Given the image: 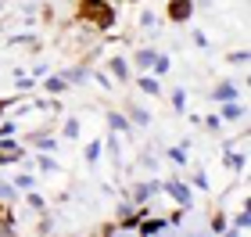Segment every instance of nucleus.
Instances as JSON below:
<instances>
[{
  "label": "nucleus",
  "mask_w": 251,
  "mask_h": 237,
  "mask_svg": "<svg viewBox=\"0 0 251 237\" xmlns=\"http://www.w3.org/2000/svg\"><path fill=\"white\" fill-rule=\"evenodd\" d=\"M79 18L97 29H111L115 26V7H111V0H79Z\"/></svg>",
  "instance_id": "f257e3e1"
},
{
  "label": "nucleus",
  "mask_w": 251,
  "mask_h": 237,
  "mask_svg": "<svg viewBox=\"0 0 251 237\" xmlns=\"http://www.w3.org/2000/svg\"><path fill=\"white\" fill-rule=\"evenodd\" d=\"M201 126H204V130H212V133H219V130H223V119L212 111V115H204V119H201Z\"/></svg>",
  "instance_id": "473e14b6"
},
{
  "label": "nucleus",
  "mask_w": 251,
  "mask_h": 237,
  "mask_svg": "<svg viewBox=\"0 0 251 237\" xmlns=\"http://www.w3.org/2000/svg\"><path fill=\"white\" fill-rule=\"evenodd\" d=\"M18 133V119H0V137H11Z\"/></svg>",
  "instance_id": "72a5a7b5"
},
{
  "label": "nucleus",
  "mask_w": 251,
  "mask_h": 237,
  "mask_svg": "<svg viewBox=\"0 0 251 237\" xmlns=\"http://www.w3.org/2000/svg\"><path fill=\"white\" fill-rule=\"evenodd\" d=\"M251 230V209L241 205V212L233 216V230H226V234H248Z\"/></svg>",
  "instance_id": "f3484780"
},
{
  "label": "nucleus",
  "mask_w": 251,
  "mask_h": 237,
  "mask_svg": "<svg viewBox=\"0 0 251 237\" xmlns=\"http://www.w3.org/2000/svg\"><path fill=\"white\" fill-rule=\"evenodd\" d=\"M32 148H36V151H58V137L40 133V137H32Z\"/></svg>",
  "instance_id": "393cba45"
},
{
  "label": "nucleus",
  "mask_w": 251,
  "mask_h": 237,
  "mask_svg": "<svg viewBox=\"0 0 251 237\" xmlns=\"http://www.w3.org/2000/svg\"><path fill=\"white\" fill-rule=\"evenodd\" d=\"M0 234H15V216L7 212V201H0Z\"/></svg>",
  "instance_id": "cd10ccee"
},
{
  "label": "nucleus",
  "mask_w": 251,
  "mask_h": 237,
  "mask_svg": "<svg viewBox=\"0 0 251 237\" xmlns=\"http://www.w3.org/2000/svg\"><path fill=\"white\" fill-rule=\"evenodd\" d=\"M54 230H58V227H54V219H43L36 227V234H54Z\"/></svg>",
  "instance_id": "37998d69"
},
{
  "label": "nucleus",
  "mask_w": 251,
  "mask_h": 237,
  "mask_svg": "<svg viewBox=\"0 0 251 237\" xmlns=\"http://www.w3.org/2000/svg\"><path fill=\"white\" fill-rule=\"evenodd\" d=\"M226 61H230V65H248V51H233V54H226Z\"/></svg>",
  "instance_id": "4c0bfd02"
},
{
  "label": "nucleus",
  "mask_w": 251,
  "mask_h": 237,
  "mask_svg": "<svg viewBox=\"0 0 251 237\" xmlns=\"http://www.w3.org/2000/svg\"><path fill=\"white\" fill-rule=\"evenodd\" d=\"M100 155H104V140H90V144H86V151H83L86 165H97V162H100Z\"/></svg>",
  "instance_id": "412c9836"
},
{
  "label": "nucleus",
  "mask_w": 251,
  "mask_h": 237,
  "mask_svg": "<svg viewBox=\"0 0 251 237\" xmlns=\"http://www.w3.org/2000/svg\"><path fill=\"white\" fill-rule=\"evenodd\" d=\"M136 26H140V29H147V32H151V29H158V15H154V11H151V7H144V11H140V15H136Z\"/></svg>",
  "instance_id": "a878e982"
},
{
  "label": "nucleus",
  "mask_w": 251,
  "mask_h": 237,
  "mask_svg": "<svg viewBox=\"0 0 251 237\" xmlns=\"http://www.w3.org/2000/svg\"><path fill=\"white\" fill-rule=\"evenodd\" d=\"M40 86H43V94H50V97H61L65 90H72V86L65 83V76H61V72H47Z\"/></svg>",
  "instance_id": "9d476101"
},
{
  "label": "nucleus",
  "mask_w": 251,
  "mask_h": 237,
  "mask_svg": "<svg viewBox=\"0 0 251 237\" xmlns=\"http://www.w3.org/2000/svg\"><path fill=\"white\" fill-rule=\"evenodd\" d=\"M65 83L68 86H86V79H90V65H72V69H65Z\"/></svg>",
  "instance_id": "dca6fc26"
},
{
  "label": "nucleus",
  "mask_w": 251,
  "mask_h": 237,
  "mask_svg": "<svg viewBox=\"0 0 251 237\" xmlns=\"http://www.w3.org/2000/svg\"><path fill=\"white\" fill-rule=\"evenodd\" d=\"M223 122H244L248 119V108L241 105V97L237 101H219V111H215Z\"/></svg>",
  "instance_id": "39448f33"
},
{
  "label": "nucleus",
  "mask_w": 251,
  "mask_h": 237,
  "mask_svg": "<svg viewBox=\"0 0 251 237\" xmlns=\"http://www.w3.org/2000/svg\"><path fill=\"white\" fill-rule=\"evenodd\" d=\"M79 130H83V126H79V115H68L61 122V137L65 140H79Z\"/></svg>",
  "instance_id": "4be33fe9"
},
{
  "label": "nucleus",
  "mask_w": 251,
  "mask_h": 237,
  "mask_svg": "<svg viewBox=\"0 0 251 237\" xmlns=\"http://www.w3.org/2000/svg\"><path fill=\"white\" fill-rule=\"evenodd\" d=\"M90 76H94V79H97V86H104V90H111V86H115L108 72H90Z\"/></svg>",
  "instance_id": "58836bf2"
},
{
  "label": "nucleus",
  "mask_w": 251,
  "mask_h": 237,
  "mask_svg": "<svg viewBox=\"0 0 251 237\" xmlns=\"http://www.w3.org/2000/svg\"><path fill=\"white\" fill-rule=\"evenodd\" d=\"M140 162H144L147 169H158V158H154L151 151H144V155H140Z\"/></svg>",
  "instance_id": "79ce46f5"
},
{
  "label": "nucleus",
  "mask_w": 251,
  "mask_h": 237,
  "mask_svg": "<svg viewBox=\"0 0 251 237\" xmlns=\"http://www.w3.org/2000/svg\"><path fill=\"white\" fill-rule=\"evenodd\" d=\"M154 194H162V180H144V184L133 187V201L140 205V201H151Z\"/></svg>",
  "instance_id": "9b49d317"
},
{
  "label": "nucleus",
  "mask_w": 251,
  "mask_h": 237,
  "mask_svg": "<svg viewBox=\"0 0 251 237\" xmlns=\"http://www.w3.org/2000/svg\"><path fill=\"white\" fill-rule=\"evenodd\" d=\"M165 230H173V227H169V219H162V216H144L140 227H136L140 237H154V234H165Z\"/></svg>",
  "instance_id": "6e6552de"
},
{
  "label": "nucleus",
  "mask_w": 251,
  "mask_h": 237,
  "mask_svg": "<svg viewBox=\"0 0 251 237\" xmlns=\"http://www.w3.org/2000/svg\"><path fill=\"white\" fill-rule=\"evenodd\" d=\"M47 72H50V65H47V61H36V65H32V76H36V79H43Z\"/></svg>",
  "instance_id": "a19ab883"
},
{
  "label": "nucleus",
  "mask_w": 251,
  "mask_h": 237,
  "mask_svg": "<svg viewBox=\"0 0 251 237\" xmlns=\"http://www.w3.org/2000/svg\"><path fill=\"white\" fill-rule=\"evenodd\" d=\"M11 184H15L18 194H25V190L36 187V176H32V173H15V180H11Z\"/></svg>",
  "instance_id": "b1692460"
},
{
  "label": "nucleus",
  "mask_w": 251,
  "mask_h": 237,
  "mask_svg": "<svg viewBox=\"0 0 251 237\" xmlns=\"http://www.w3.org/2000/svg\"><path fill=\"white\" fill-rule=\"evenodd\" d=\"M136 86H140L147 97H162V79L151 76V72H136Z\"/></svg>",
  "instance_id": "ddd939ff"
},
{
  "label": "nucleus",
  "mask_w": 251,
  "mask_h": 237,
  "mask_svg": "<svg viewBox=\"0 0 251 237\" xmlns=\"http://www.w3.org/2000/svg\"><path fill=\"white\" fill-rule=\"evenodd\" d=\"M237 97H241V86L230 83V79H223V83L212 86V101H237Z\"/></svg>",
  "instance_id": "4468645a"
},
{
  "label": "nucleus",
  "mask_w": 251,
  "mask_h": 237,
  "mask_svg": "<svg viewBox=\"0 0 251 237\" xmlns=\"http://www.w3.org/2000/svg\"><path fill=\"white\" fill-rule=\"evenodd\" d=\"M4 7H7V0H0V15H4Z\"/></svg>",
  "instance_id": "c03bdc74"
},
{
  "label": "nucleus",
  "mask_w": 251,
  "mask_h": 237,
  "mask_svg": "<svg viewBox=\"0 0 251 237\" xmlns=\"http://www.w3.org/2000/svg\"><path fill=\"white\" fill-rule=\"evenodd\" d=\"M25 205H29L32 212H47V198H43L40 190L32 187V190H25Z\"/></svg>",
  "instance_id": "5701e85b"
},
{
  "label": "nucleus",
  "mask_w": 251,
  "mask_h": 237,
  "mask_svg": "<svg viewBox=\"0 0 251 237\" xmlns=\"http://www.w3.org/2000/svg\"><path fill=\"white\" fill-rule=\"evenodd\" d=\"M162 194H169V198H173L179 209H187V212H190L194 205H198V198H194V187L187 184V180H179V176H169V180H162Z\"/></svg>",
  "instance_id": "f03ea898"
},
{
  "label": "nucleus",
  "mask_w": 251,
  "mask_h": 237,
  "mask_svg": "<svg viewBox=\"0 0 251 237\" xmlns=\"http://www.w3.org/2000/svg\"><path fill=\"white\" fill-rule=\"evenodd\" d=\"M183 216H187V209H179V205H176V212L169 216V227H173V230H176V227H183Z\"/></svg>",
  "instance_id": "e433bc0d"
},
{
  "label": "nucleus",
  "mask_w": 251,
  "mask_h": 237,
  "mask_svg": "<svg viewBox=\"0 0 251 237\" xmlns=\"http://www.w3.org/2000/svg\"><path fill=\"white\" fill-rule=\"evenodd\" d=\"M40 83H36V76H22L18 72V79H15V90H18V94H29V90H36Z\"/></svg>",
  "instance_id": "c756f323"
},
{
  "label": "nucleus",
  "mask_w": 251,
  "mask_h": 237,
  "mask_svg": "<svg viewBox=\"0 0 251 237\" xmlns=\"http://www.w3.org/2000/svg\"><path fill=\"white\" fill-rule=\"evenodd\" d=\"M15 198H18L15 184H11V180H0V201H7V205H11V201H15Z\"/></svg>",
  "instance_id": "7c9ffc66"
},
{
  "label": "nucleus",
  "mask_w": 251,
  "mask_h": 237,
  "mask_svg": "<svg viewBox=\"0 0 251 237\" xmlns=\"http://www.w3.org/2000/svg\"><path fill=\"white\" fill-rule=\"evenodd\" d=\"M126 119L133 122V130H147V126H151V111L140 108V105H129V108H126Z\"/></svg>",
  "instance_id": "2eb2a0df"
},
{
  "label": "nucleus",
  "mask_w": 251,
  "mask_h": 237,
  "mask_svg": "<svg viewBox=\"0 0 251 237\" xmlns=\"http://www.w3.org/2000/svg\"><path fill=\"white\" fill-rule=\"evenodd\" d=\"M154 47H140V51H136L133 54V65H136V72H147V69H151V61H154Z\"/></svg>",
  "instance_id": "a211bd4d"
},
{
  "label": "nucleus",
  "mask_w": 251,
  "mask_h": 237,
  "mask_svg": "<svg viewBox=\"0 0 251 237\" xmlns=\"http://www.w3.org/2000/svg\"><path fill=\"white\" fill-rule=\"evenodd\" d=\"M169 101H173V111H176V115H183V111H187V90H183V86H176L173 94H169Z\"/></svg>",
  "instance_id": "bb28decb"
},
{
  "label": "nucleus",
  "mask_w": 251,
  "mask_h": 237,
  "mask_svg": "<svg viewBox=\"0 0 251 237\" xmlns=\"http://www.w3.org/2000/svg\"><path fill=\"white\" fill-rule=\"evenodd\" d=\"M108 76L115 79V83H129L133 79V65L122 58V54H111L108 58Z\"/></svg>",
  "instance_id": "423d86ee"
},
{
  "label": "nucleus",
  "mask_w": 251,
  "mask_h": 237,
  "mask_svg": "<svg viewBox=\"0 0 251 237\" xmlns=\"http://www.w3.org/2000/svg\"><path fill=\"white\" fill-rule=\"evenodd\" d=\"M32 4H40V0H32Z\"/></svg>",
  "instance_id": "a18cd8bd"
},
{
  "label": "nucleus",
  "mask_w": 251,
  "mask_h": 237,
  "mask_svg": "<svg viewBox=\"0 0 251 237\" xmlns=\"http://www.w3.org/2000/svg\"><path fill=\"white\" fill-rule=\"evenodd\" d=\"M169 69H173V58H169V54H154V61H151V69H147V72L162 79V76H169Z\"/></svg>",
  "instance_id": "aec40b11"
},
{
  "label": "nucleus",
  "mask_w": 251,
  "mask_h": 237,
  "mask_svg": "<svg viewBox=\"0 0 251 237\" xmlns=\"http://www.w3.org/2000/svg\"><path fill=\"white\" fill-rule=\"evenodd\" d=\"M223 165L230 169L233 176H244V169H248V151H233L230 144L223 148Z\"/></svg>",
  "instance_id": "0eeeda50"
},
{
  "label": "nucleus",
  "mask_w": 251,
  "mask_h": 237,
  "mask_svg": "<svg viewBox=\"0 0 251 237\" xmlns=\"http://www.w3.org/2000/svg\"><path fill=\"white\" fill-rule=\"evenodd\" d=\"M187 184H190L194 190H208V187H212V184H208V173H201V169H198V173H194V176L187 180Z\"/></svg>",
  "instance_id": "2f4dec72"
},
{
  "label": "nucleus",
  "mask_w": 251,
  "mask_h": 237,
  "mask_svg": "<svg viewBox=\"0 0 251 237\" xmlns=\"http://www.w3.org/2000/svg\"><path fill=\"white\" fill-rule=\"evenodd\" d=\"M208 230H212V234H226V230H230V223H226V216H223V212L212 219V227H208Z\"/></svg>",
  "instance_id": "f704fd0d"
},
{
  "label": "nucleus",
  "mask_w": 251,
  "mask_h": 237,
  "mask_svg": "<svg viewBox=\"0 0 251 237\" xmlns=\"http://www.w3.org/2000/svg\"><path fill=\"white\" fill-rule=\"evenodd\" d=\"M190 40H194V47H208V36H204L201 29H194V32H190Z\"/></svg>",
  "instance_id": "ea45409f"
},
{
  "label": "nucleus",
  "mask_w": 251,
  "mask_h": 237,
  "mask_svg": "<svg viewBox=\"0 0 251 237\" xmlns=\"http://www.w3.org/2000/svg\"><path fill=\"white\" fill-rule=\"evenodd\" d=\"M11 43H25V47H36V36H32V32H15V36H11Z\"/></svg>",
  "instance_id": "c9c22d12"
},
{
  "label": "nucleus",
  "mask_w": 251,
  "mask_h": 237,
  "mask_svg": "<svg viewBox=\"0 0 251 237\" xmlns=\"http://www.w3.org/2000/svg\"><path fill=\"white\" fill-rule=\"evenodd\" d=\"M165 158H169L173 165H187V148H183V144H176V148H165Z\"/></svg>",
  "instance_id": "c85d7f7f"
},
{
  "label": "nucleus",
  "mask_w": 251,
  "mask_h": 237,
  "mask_svg": "<svg viewBox=\"0 0 251 237\" xmlns=\"http://www.w3.org/2000/svg\"><path fill=\"white\" fill-rule=\"evenodd\" d=\"M32 162H36V169H40L43 176H54V173H61V162H58V158H54L50 151H36V155H32Z\"/></svg>",
  "instance_id": "f8f14e48"
},
{
  "label": "nucleus",
  "mask_w": 251,
  "mask_h": 237,
  "mask_svg": "<svg viewBox=\"0 0 251 237\" xmlns=\"http://www.w3.org/2000/svg\"><path fill=\"white\" fill-rule=\"evenodd\" d=\"M108 130L111 133H119V137H133V122L126 119V111H108Z\"/></svg>",
  "instance_id": "1a4fd4ad"
},
{
  "label": "nucleus",
  "mask_w": 251,
  "mask_h": 237,
  "mask_svg": "<svg viewBox=\"0 0 251 237\" xmlns=\"http://www.w3.org/2000/svg\"><path fill=\"white\" fill-rule=\"evenodd\" d=\"M25 140H15L11 137H0V165H15V162H25Z\"/></svg>",
  "instance_id": "7ed1b4c3"
},
{
  "label": "nucleus",
  "mask_w": 251,
  "mask_h": 237,
  "mask_svg": "<svg viewBox=\"0 0 251 237\" xmlns=\"http://www.w3.org/2000/svg\"><path fill=\"white\" fill-rule=\"evenodd\" d=\"M194 7H198V0H169L165 4V18L173 22V26H187L194 18Z\"/></svg>",
  "instance_id": "20e7f679"
},
{
  "label": "nucleus",
  "mask_w": 251,
  "mask_h": 237,
  "mask_svg": "<svg viewBox=\"0 0 251 237\" xmlns=\"http://www.w3.org/2000/svg\"><path fill=\"white\" fill-rule=\"evenodd\" d=\"M29 105H32V111H54V115H58V111H61V101L58 97H36V101H29Z\"/></svg>",
  "instance_id": "6ab92c4d"
}]
</instances>
